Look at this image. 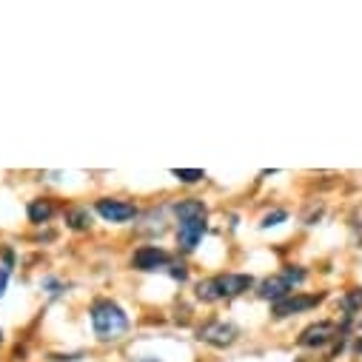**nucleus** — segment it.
<instances>
[{
	"label": "nucleus",
	"instance_id": "1",
	"mask_svg": "<svg viewBox=\"0 0 362 362\" xmlns=\"http://www.w3.org/2000/svg\"><path fill=\"white\" fill-rule=\"evenodd\" d=\"M88 320H92V328H95V337L100 342H117L123 339V334L129 331V314L109 297H98L88 308Z\"/></svg>",
	"mask_w": 362,
	"mask_h": 362
},
{
	"label": "nucleus",
	"instance_id": "2",
	"mask_svg": "<svg viewBox=\"0 0 362 362\" xmlns=\"http://www.w3.org/2000/svg\"><path fill=\"white\" fill-rule=\"evenodd\" d=\"M251 288H254L251 274H214V277H206L197 283V300L223 303V300H234Z\"/></svg>",
	"mask_w": 362,
	"mask_h": 362
},
{
	"label": "nucleus",
	"instance_id": "3",
	"mask_svg": "<svg viewBox=\"0 0 362 362\" xmlns=\"http://www.w3.org/2000/svg\"><path fill=\"white\" fill-rule=\"evenodd\" d=\"M305 280H308V271H305L303 265H286L283 271L265 277V280L257 286V297H259V300H268L271 305H274V303L291 297L294 288H300Z\"/></svg>",
	"mask_w": 362,
	"mask_h": 362
},
{
	"label": "nucleus",
	"instance_id": "4",
	"mask_svg": "<svg viewBox=\"0 0 362 362\" xmlns=\"http://www.w3.org/2000/svg\"><path fill=\"white\" fill-rule=\"evenodd\" d=\"M237 337H240L237 325H231L226 320H209L197 328V339L211 345V348H231L237 342Z\"/></svg>",
	"mask_w": 362,
	"mask_h": 362
},
{
	"label": "nucleus",
	"instance_id": "5",
	"mask_svg": "<svg viewBox=\"0 0 362 362\" xmlns=\"http://www.w3.org/2000/svg\"><path fill=\"white\" fill-rule=\"evenodd\" d=\"M95 211L106 223H115V226H123V223H129V220L137 217V206L132 200H123V197H100L95 203Z\"/></svg>",
	"mask_w": 362,
	"mask_h": 362
},
{
	"label": "nucleus",
	"instance_id": "6",
	"mask_svg": "<svg viewBox=\"0 0 362 362\" xmlns=\"http://www.w3.org/2000/svg\"><path fill=\"white\" fill-rule=\"evenodd\" d=\"M325 297H328L325 291H322V294H300V291H294L291 297H286V300H280V303L271 305V314H274L277 320H286V317H291V314H303V311L317 308Z\"/></svg>",
	"mask_w": 362,
	"mask_h": 362
},
{
	"label": "nucleus",
	"instance_id": "7",
	"mask_svg": "<svg viewBox=\"0 0 362 362\" xmlns=\"http://www.w3.org/2000/svg\"><path fill=\"white\" fill-rule=\"evenodd\" d=\"M209 231V220H177V251L192 254L203 243Z\"/></svg>",
	"mask_w": 362,
	"mask_h": 362
},
{
	"label": "nucleus",
	"instance_id": "8",
	"mask_svg": "<svg viewBox=\"0 0 362 362\" xmlns=\"http://www.w3.org/2000/svg\"><path fill=\"white\" fill-rule=\"evenodd\" d=\"M171 262H174L171 254L165 248H160V245H140L132 254V268H137V271H163Z\"/></svg>",
	"mask_w": 362,
	"mask_h": 362
},
{
	"label": "nucleus",
	"instance_id": "9",
	"mask_svg": "<svg viewBox=\"0 0 362 362\" xmlns=\"http://www.w3.org/2000/svg\"><path fill=\"white\" fill-rule=\"evenodd\" d=\"M334 337H337V322L320 320V322H311L308 328L300 331L297 345H300V348H325Z\"/></svg>",
	"mask_w": 362,
	"mask_h": 362
},
{
	"label": "nucleus",
	"instance_id": "10",
	"mask_svg": "<svg viewBox=\"0 0 362 362\" xmlns=\"http://www.w3.org/2000/svg\"><path fill=\"white\" fill-rule=\"evenodd\" d=\"M174 217L177 220H209V206L200 197H186L174 203Z\"/></svg>",
	"mask_w": 362,
	"mask_h": 362
},
{
	"label": "nucleus",
	"instance_id": "11",
	"mask_svg": "<svg viewBox=\"0 0 362 362\" xmlns=\"http://www.w3.org/2000/svg\"><path fill=\"white\" fill-rule=\"evenodd\" d=\"M54 211H57V206H54L49 197H37V200H32L29 209H26V214H29V220H32L35 226L49 223V220L54 217Z\"/></svg>",
	"mask_w": 362,
	"mask_h": 362
},
{
	"label": "nucleus",
	"instance_id": "12",
	"mask_svg": "<svg viewBox=\"0 0 362 362\" xmlns=\"http://www.w3.org/2000/svg\"><path fill=\"white\" fill-rule=\"evenodd\" d=\"M66 226L71 231H86L88 226H92V214H88V209H69L66 211Z\"/></svg>",
	"mask_w": 362,
	"mask_h": 362
},
{
	"label": "nucleus",
	"instance_id": "13",
	"mask_svg": "<svg viewBox=\"0 0 362 362\" xmlns=\"http://www.w3.org/2000/svg\"><path fill=\"white\" fill-rule=\"evenodd\" d=\"M342 311H345V317L348 320H354L359 311H362V288H351L345 297H342Z\"/></svg>",
	"mask_w": 362,
	"mask_h": 362
},
{
	"label": "nucleus",
	"instance_id": "14",
	"mask_svg": "<svg viewBox=\"0 0 362 362\" xmlns=\"http://www.w3.org/2000/svg\"><path fill=\"white\" fill-rule=\"evenodd\" d=\"M171 174L180 180V183H186V186H194V183H203V180H206L203 168H174Z\"/></svg>",
	"mask_w": 362,
	"mask_h": 362
},
{
	"label": "nucleus",
	"instance_id": "15",
	"mask_svg": "<svg viewBox=\"0 0 362 362\" xmlns=\"http://www.w3.org/2000/svg\"><path fill=\"white\" fill-rule=\"evenodd\" d=\"M283 220H288V211H283V209H277V211H268L265 217H262V228H271V226H280Z\"/></svg>",
	"mask_w": 362,
	"mask_h": 362
},
{
	"label": "nucleus",
	"instance_id": "16",
	"mask_svg": "<svg viewBox=\"0 0 362 362\" xmlns=\"http://www.w3.org/2000/svg\"><path fill=\"white\" fill-rule=\"evenodd\" d=\"M168 274H171L177 283H186V280H189V268H186L183 262H171V265H168Z\"/></svg>",
	"mask_w": 362,
	"mask_h": 362
},
{
	"label": "nucleus",
	"instance_id": "17",
	"mask_svg": "<svg viewBox=\"0 0 362 362\" xmlns=\"http://www.w3.org/2000/svg\"><path fill=\"white\" fill-rule=\"evenodd\" d=\"M43 288H49V294H52V297H57V294L63 291V286H60L57 280H46V283H43Z\"/></svg>",
	"mask_w": 362,
	"mask_h": 362
},
{
	"label": "nucleus",
	"instance_id": "18",
	"mask_svg": "<svg viewBox=\"0 0 362 362\" xmlns=\"http://www.w3.org/2000/svg\"><path fill=\"white\" fill-rule=\"evenodd\" d=\"M6 286H9V274H6L4 268H0V297L6 294Z\"/></svg>",
	"mask_w": 362,
	"mask_h": 362
},
{
	"label": "nucleus",
	"instance_id": "19",
	"mask_svg": "<svg viewBox=\"0 0 362 362\" xmlns=\"http://www.w3.org/2000/svg\"><path fill=\"white\" fill-rule=\"evenodd\" d=\"M137 362H163V359H157V356H140Z\"/></svg>",
	"mask_w": 362,
	"mask_h": 362
},
{
	"label": "nucleus",
	"instance_id": "20",
	"mask_svg": "<svg viewBox=\"0 0 362 362\" xmlns=\"http://www.w3.org/2000/svg\"><path fill=\"white\" fill-rule=\"evenodd\" d=\"M356 351H359V354H362V337H359V342H356Z\"/></svg>",
	"mask_w": 362,
	"mask_h": 362
},
{
	"label": "nucleus",
	"instance_id": "21",
	"mask_svg": "<svg viewBox=\"0 0 362 362\" xmlns=\"http://www.w3.org/2000/svg\"><path fill=\"white\" fill-rule=\"evenodd\" d=\"M0 342H4V328H0Z\"/></svg>",
	"mask_w": 362,
	"mask_h": 362
}]
</instances>
